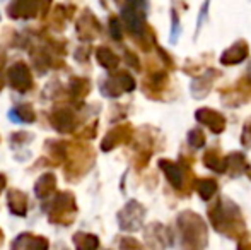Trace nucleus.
Instances as JSON below:
<instances>
[{"label": "nucleus", "instance_id": "b1692460", "mask_svg": "<svg viewBox=\"0 0 251 250\" xmlns=\"http://www.w3.org/2000/svg\"><path fill=\"white\" fill-rule=\"evenodd\" d=\"M89 54H91L89 47L77 48V50H75V60L77 62H87V60H89Z\"/></svg>", "mask_w": 251, "mask_h": 250}, {"label": "nucleus", "instance_id": "9b49d317", "mask_svg": "<svg viewBox=\"0 0 251 250\" xmlns=\"http://www.w3.org/2000/svg\"><path fill=\"white\" fill-rule=\"evenodd\" d=\"M75 10V5H62V3L55 5L50 12V29L56 31V33L63 31L65 29V24L72 19Z\"/></svg>", "mask_w": 251, "mask_h": 250}, {"label": "nucleus", "instance_id": "f03ea898", "mask_svg": "<svg viewBox=\"0 0 251 250\" xmlns=\"http://www.w3.org/2000/svg\"><path fill=\"white\" fill-rule=\"evenodd\" d=\"M77 211L79 206L75 202V195L69 190H63L53 197L48 209V221L60 226H70L75 221Z\"/></svg>", "mask_w": 251, "mask_h": 250}, {"label": "nucleus", "instance_id": "dca6fc26", "mask_svg": "<svg viewBox=\"0 0 251 250\" xmlns=\"http://www.w3.org/2000/svg\"><path fill=\"white\" fill-rule=\"evenodd\" d=\"M9 117L14 122H23V124H34L36 122V111L31 103H19L10 110Z\"/></svg>", "mask_w": 251, "mask_h": 250}, {"label": "nucleus", "instance_id": "423d86ee", "mask_svg": "<svg viewBox=\"0 0 251 250\" xmlns=\"http://www.w3.org/2000/svg\"><path fill=\"white\" fill-rule=\"evenodd\" d=\"M146 209L137 200H130L125 207L118 213V224L125 231H135L140 228Z\"/></svg>", "mask_w": 251, "mask_h": 250}, {"label": "nucleus", "instance_id": "a211bd4d", "mask_svg": "<svg viewBox=\"0 0 251 250\" xmlns=\"http://www.w3.org/2000/svg\"><path fill=\"white\" fill-rule=\"evenodd\" d=\"M96 58H98V62L101 63L104 69H108V70H115L116 67H118V63H120V58H118V55H115V52L113 50H109L108 47H100L96 50Z\"/></svg>", "mask_w": 251, "mask_h": 250}, {"label": "nucleus", "instance_id": "ddd939ff", "mask_svg": "<svg viewBox=\"0 0 251 250\" xmlns=\"http://www.w3.org/2000/svg\"><path fill=\"white\" fill-rule=\"evenodd\" d=\"M93 89V84L87 77L80 76H72L67 84V94H69L70 101H80L87 96Z\"/></svg>", "mask_w": 251, "mask_h": 250}, {"label": "nucleus", "instance_id": "a878e982", "mask_svg": "<svg viewBox=\"0 0 251 250\" xmlns=\"http://www.w3.org/2000/svg\"><path fill=\"white\" fill-rule=\"evenodd\" d=\"M5 185H7V177H5V173H0V194L3 192Z\"/></svg>", "mask_w": 251, "mask_h": 250}, {"label": "nucleus", "instance_id": "0eeeda50", "mask_svg": "<svg viewBox=\"0 0 251 250\" xmlns=\"http://www.w3.org/2000/svg\"><path fill=\"white\" fill-rule=\"evenodd\" d=\"M101 31V24L98 17L89 9H84L75 23V33L80 41H93Z\"/></svg>", "mask_w": 251, "mask_h": 250}, {"label": "nucleus", "instance_id": "7ed1b4c3", "mask_svg": "<svg viewBox=\"0 0 251 250\" xmlns=\"http://www.w3.org/2000/svg\"><path fill=\"white\" fill-rule=\"evenodd\" d=\"M48 122L58 134H72L79 125L77 108L72 105H56L48 115Z\"/></svg>", "mask_w": 251, "mask_h": 250}, {"label": "nucleus", "instance_id": "5701e85b", "mask_svg": "<svg viewBox=\"0 0 251 250\" xmlns=\"http://www.w3.org/2000/svg\"><path fill=\"white\" fill-rule=\"evenodd\" d=\"M201 185H203V187H200V195L203 197V199H207V197H210L212 194H214V190H215L214 182H201Z\"/></svg>", "mask_w": 251, "mask_h": 250}, {"label": "nucleus", "instance_id": "bb28decb", "mask_svg": "<svg viewBox=\"0 0 251 250\" xmlns=\"http://www.w3.org/2000/svg\"><path fill=\"white\" fill-rule=\"evenodd\" d=\"M3 60H5V55H3V52L0 50V67H2V63H3Z\"/></svg>", "mask_w": 251, "mask_h": 250}, {"label": "nucleus", "instance_id": "2eb2a0df", "mask_svg": "<svg viewBox=\"0 0 251 250\" xmlns=\"http://www.w3.org/2000/svg\"><path fill=\"white\" fill-rule=\"evenodd\" d=\"M56 190V177L53 173H43L41 177H38L36 184H34V194H36L38 199L45 200L51 195Z\"/></svg>", "mask_w": 251, "mask_h": 250}, {"label": "nucleus", "instance_id": "6e6552de", "mask_svg": "<svg viewBox=\"0 0 251 250\" xmlns=\"http://www.w3.org/2000/svg\"><path fill=\"white\" fill-rule=\"evenodd\" d=\"M144 9H146V3H139V2H130L122 7L123 23H125L126 29L135 34H139L144 29V17H146Z\"/></svg>", "mask_w": 251, "mask_h": 250}, {"label": "nucleus", "instance_id": "f8f14e48", "mask_svg": "<svg viewBox=\"0 0 251 250\" xmlns=\"http://www.w3.org/2000/svg\"><path fill=\"white\" fill-rule=\"evenodd\" d=\"M130 136H132V129H130V125L115 127V129L109 130V132L104 136V139L101 140V149L104 151V153H108V151L115 149V147L120 146V144L126 142V140L130 139Z\"/></svg>", "mask_w": 251, "mask_h": 250}, {"label": "nucleus", "instance_id": "6ab92c4d", "mask_svg": "<svg viewBox=\"0 0 251 250\" xmlns=\"http://www.w3.org/2000/svg\"><path fill=\"white\" fill-rule=\"evenodd\" d=\"M33 134L31 132H14L12 136L9 137V142H10V146L12 147H23V146H26V144H29L31 140H33Z\"/></svg>", "mask_w": 251, "mask_h": 250}, {"label": "nucleus", "instance_id": "20e7f679", "mask_svg": "<svg viewBox=\"0 0 251 250\" xmlns=\"http://www.w3.org/2000/svg\"><path fill=\"white\" fill-rule=\"evenodd\" d=\"M7 81H9L10 87L17 93H27V91L33 89L34 86V79H33V72H31L29 65L24 60H17L7 70Z\"/></svg>", "mask_w": 251, "mask_h": 250}, {"label": "nucleus", "instance_id": "f257e3e1", "mask_svg": "<svg viewBox=\"0 0 251 250\" xmlns=\"http://www.w3.org/2000/svg\"><path fill=\"white\" fill-rule=\"evenodd\" d=\"M94 163V153L91 146L84 142H69V154H67L63 175L67 182L74 184L79 182L87 171L91 170Z\"/></svg>", "mask_w": 251, "mask_h": 250}, {"label": "nucleus", "instance_id": "39448f33", "mask_svg": "<svg viewBox=\"0 0 251 250\" xmlns=\"http://www.w3.org/2000/svg\"><path fill=\"white\" fill-rule=\"evenodd\" d=\"M135 89V81L128 72L113 74L101 83V93L108 98H118L122 93H130Z\"/></svg>", "mask_w": 251, "mask_h": 250}, {"label": "nucleus", "instance_id": "f3484780", "mask_svg": "<svg viewBox=\"0 0 251 250\" xmlns=\"http://www.w3.org/2000/svg\"><path fill=\"white\" fill-rule=\"evenodd\" d=\"M72 242L75 245V250H98L100 249V238L93 233L86 231H77L72 237Z\"/></svg>", "mask_w": 251, "mask_h": 250}, {"label": "nucleus", "instance_id": "aec40b11", "mask_svg": "<svg viewBox=\"0 0 251 250\" xmlns=\"http://www.w3.org/2000/svg\"><path fill=\"white\" fill-rule=\"evenodd\" d=\"M109 33H111V36L115 38L116 41H122L123 31H122V24H120L118 17H111V19H109Z\"/></svg>", "mask_w": 251, "mask_h": 250}, {"label": "nucleus", "instance_id": "1a4fd4ad", "mask_svg": "<svg viewBox=\"0 0 251 250\" xmlns=\"http://www.w3.org/2000/svg\"><path fill=\"white\" fill-rule=\"evenodd\" d=\"M43 5L41 2H31V0H19L7 5V14L12 19H34V17L43 14Z\"/></svg>", "mask_w": 251, "mask_h": 250}, {"label": "nucleus", "instance_id": "9d476101", "mask_svg": "<svg viewBox=\"0 0 251 250\" xmlns=\"http://www.w3.org/2000/svg\"><path fill=\"white\" fill-rule=\"evenodd\" d=\"M10 250H50V242H48L47 237L33 235L31 231H24L12 242Z\"/></svg>", "mask_w": 251, "mask_h": 250}, {"label": "nucleus", "instance_id": "c85d7f7f", "mask_svg": "<svg viewBox=\"0 0 251 250\" xmlns=\"http://www.w3.org/2000/svg\"><path fill=\"white\" fill-rule=\"evenodd\" d=\"M3 86H5V83H3V79H2V76H0V93H2V89H3Z\"/></svg>", "mask_w": 251, "mask_h": 250}, {"label": "nucleus", "instance_id": "4468645a", "mask_svg": "<svg viewBox=\"0 0 251 250\" xmlns=\"http://www.w3.org/2000/svg\"><path fill=\"white\" fill-rule=\"evenodd\" d=\"M7 206L14 216L24 218L27 214V195L19 189H10L7 192Z\"/></svg>", "mask_w": 251, "mask_h": 250}, {"label": "nucleus", "instance_id": "4be33fe9", "mask_svg": "<svg viewBox=\"0 0 251 250\" xmlns=\"http://www.w3.org/2000/svg\"><path fill=\"white\" fill-rule=\"evenodd\" d=\"M120 250H144V249L135 238H123L120 242Z\"/></svg>", "mask_w": 251, "mask_h": 250}, {"label": "nucleus", "instance_id": "393cba45", "mask_svg": "<svg viewBox=\"0 0 251 250\" xmlns=\"http://www.w3.org/2000/svg\"><path fill=\"white\" fill-rule=\"evenodd\" d=\"M126 62H128V65H133L135 69H139V60H137V57L132 52H126Z\"/></svg>", "mask_w": 251, "mask_h": 250}, {"label": "nucleus", "instance_id": "412c9836", "mask_svg": "<svg viewBox=\"0 0 251 250\" xmlns=\"http://www.w3.org/2000/svg\"><path fill=\"white\" fill-rule=\"evenodd\" d=\"M96 132H98V122H93V124L84 127V129L77 134V137H79V139H94Z\"/></svg>", "mask_w": 251, "mask_h": 250}, {"label": "nucleus", "instance_id": "cd10ccee", "mask_svg": "<svg viewBox=\"0 0 251 250\" xmlns=\"http://www.w3.org/2000/svg\"><path fill=\"white\" fill-rule=\"evenodd\" d=\"M3 231H2V228H0V247H2V244H3Z\"/></svg>", "mask_w": 251, "mask_h": 250}]
</instances>
